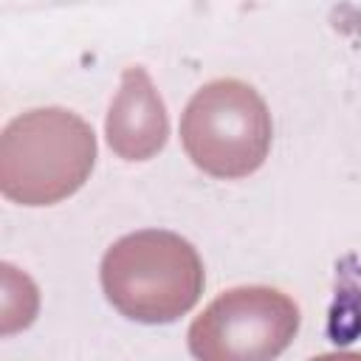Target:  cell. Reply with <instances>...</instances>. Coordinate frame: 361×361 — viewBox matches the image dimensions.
I'll return each instance as SVG.
<instances>
[{
    "label": "cell",
    "instance_id": "5",
    "mask_svg": "<svg viewBox=\"0 0 361 361\" xmlns=\"http://www.w3.org/2000/svg\"><path fill=\"white\" fill-rule=\"evenodd\" d=\"M104 135L110 149L124 161H149L164 149L169 135L166 107L141 65L124 68L107 110Z\"/></svg>",
    "mask_w": 361,
    "mask_h": 361
},
{
    "label": "cell",
    "instance_id": "1",
    "mask_svg": "<svg viewBox=\"0 0 361 361\" xmlns=\"http://www.w3.org/2000/svg\"><path fill=\"white\" fill-rule=\"evenodd\" d=\"M107 302L130 322L169 324L189 313L203 293L197 248L175 231L144 228L116 240L99 268Z\"/></svg>",
    "mask_w": 361,
    "mask_h": 361
},
{
    "label": "cell",
    "instance_id": "2",
    "mask_svg": "<svg viewBox=\"0 0 361 361\" xmlns=\"http://www.w3.org/2000/svg\"><path fill=\"white\" fill-rule=\"evenodd\" d=\"M96 164V135L62 107L14 116L0 135V192L20 206H54L76 195Z\"/></svg>",
    "mask_w": 361,
    "mask_h": 361
},
{
    "label": "cell",
    "instance_id": "4",
    "mask_svg": "<svg viewBox=\"0 0 361 361\" xmlns=\"http://www.w3.org/2000/svg\"><path fill=\"white\" fill-rule=\"evenodd\" d=\"M299 333V305L268 285L228 288L189 324L186 344L200 361H268Z\"/></svg>",
    "mask_w": 361,
    "mask_h": 361
},
{
    "label": "cell",
    "instance_id": "3",
    "mask_svg": "<svg viewBox=\"0 0 361 361\" xmlns=\"http://www.w3.org/2000/svg\"><path fill=\"white\" fill-rule=\"evenodd\" d=\"M271 113L262 96L240 79L206 82L180 116V144L189 161L220 180L254 175L271 149Z\"/></svg>",
    "mask_w": 361,
    "mask_h": 361
}]
</instances>
